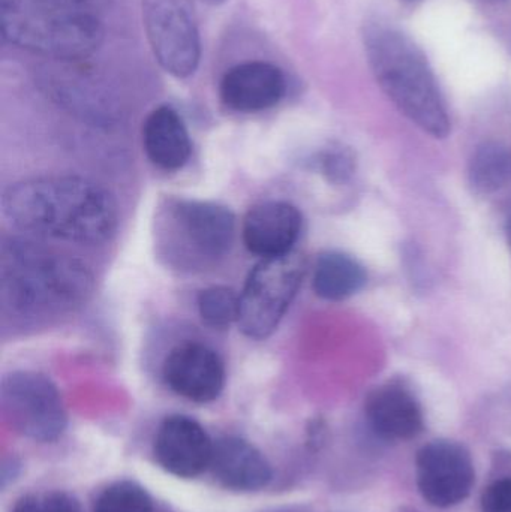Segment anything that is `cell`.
<instances>
[{"mask_svg":"<svg viewBox=\"0 0 511 512\" xmlns=\"http://www.w3.org/2000/svg\"><path fill=\"white\" fill-rule=\"evenodd\" d=\"M210 469L222 487L234 492H257L272 480V468L266 457L239 438L216 442Z\"/></svg>","mask_w":511,"mask_h":512,"instance_id":"obj_15","label":"cell"},{"mask_svg":"<svg viewBox=\"0 0 511 512\" xmlns=\"http://www.w3.org/2000/svg\"><path fill=\"white\" fill-rule=\"evenodd\" d=\"M159 230L168 258L180 267H206L230 252L236 218L221 204L180 198L168 203Z\"/></svg>","mask_w":511,"mask_h":512,"instance_id":"obj_5","label":"cell"},{"mask_svg":"<svg viewBox=\"0 0 511 512\" xmlns=\"http://www.w3.org/2000/svg\"><path fill=\"white\" fill-rule=\"evenodd\" d=\"M510 228H511V221H510Z\"/></svg>","mask_w":511,"mask_h":512,"instance_id":"obj_24","label":"cell"},{"mask_svg":"<svg viewBox=\"0 0 511 512\" xmlns=\"http://www.w3.org/2000/svg\"><path fill=\"white\" fill-rule=\"evenodd\" d=\"M305 262L291 252L261 259L240 292L237 325L248 339L264 340L275 333L302 285Z\"/></svg>","mask_w":511,"mask_h":512,"instance_id":"obj_6","label":"cell"},{"mask_svg":"<svg viewBox=\"0 0 511 512\" xmlns=\"http://www.w3.org/2000/svg\"><path fill=\"white\" fill-rule=\"evenodd\" d=\"M12 512H81L80 505L68 493L42 492L24 496Z\"/></svg>","mask_w":511,"mask_h":512,"instance_id":"obj_21","label":"cell"},{"mask_svg":"<svg viewBox=\"0 0 511 512\" xmlns=\"http://www.w3.org/2000/svg\"><path fill=\"white\" fill-rule=\"evenodd\" d=\"M212 439L200 423L173 415L159 427L155 439V457L159 465L179 478H194L210 468Z\"/></svg>","mask_w":511,"mask_h":512,"instance_id":"obj_11","label":"cell"},{"mask_svg":"<svg viewBox=\"0 0 511 512\" xmlns=\"http://www.w3.org/2000/svg\"><path fill=\"white\" fill-rule=\"evenodd\" d=\"M198 315L206 327L224 331L239 319L240 294L225 285L201 289L197 298Z\"/></svg>","mask_w":511,"mask_h":512,"instance_id":"obj_19","label":"cell"},{"mask_svg":"<svg viewBox=\"0 0 511 512\" xmlns=\"http://www.w3.org/2000/svg\"><path fill=\"white\" fill-rule=\"evenodd\" d=\"M95 512H153V502L143 487L122 481L99 496Z\"/></svg>","mask_w":511,"mask_h":512,"instance_id":"obj_20","label":"cell"},{"mask_svg":"<svg viewBox=\"0 0 511 512\" xmlns=\"http://www.w3.org/2000/svg\"><path fill=\"white\" fill-rule=\"evenodd\" d=\"M365 412L372 432L383 441H410L425 429L422 406L402 385L389 384L372 391Z\"/></svg>","mask_w":511,"mask_h":512,"instance_id":"obj_14","label":"cell"},{"mask_svg":"<svg viewBox=\"0 0 511 512\" xmlns=\"http://www.w3.org/2000/svg\"><path fill=\"white\" fill-rule=\"evenodd\" d=\"M417 487L432 507L450 508L464 502L476 484L473 457L455 441L429 442L416 459Z\"/></svg>","mask_w":511,"mask_h":512,"instance_id":"obj_9","label":"cell"},{"mask_svg":"<svg viewBox=\"0 0 511 512\" xmlns=\"http://www.w3.org/2000/svg\"><path fill=\"white\" fill-rule=\"evenodd\" d=\"M482 512H511V477L495 481L483 492Z\"/></svg>","mask_w":511,"mask_h":512,"instance_id":"obj_23","label":"cell"},{"mask_svg":"<svg viewBox=\"0 0 511 512\" xmlns=\"http://www.w3.org/2000/svg\"><path fill=\"white\" fill-rule=\"evenodd\" d=\"M366 280L368 276L359 261L342 252H326L315 264L312 288L323 300L341 301L357 294Z\"/></svg>","mask_w":511,"mask_h":512,"instance_id":"obj_17","label":"cell"},{"mask_svg":"<svg viewBox=\"0 0 511 512\" xmlns=\"http://www.w3.org/2000/svg\"><path fill=\"white\" fill-rule=\"evenodd\" d=\"M0 206L3 218L15 230L71 245H102L119 225L113 195L80 176L21 180L5 189Z\"/></svg>","mask_w":511,"mask_h":512,"instance_id":"obj_1","label":"cell"},{"mask_svg":"<svg viewBox=\"0 0 511 512\" xmlns=\"http://www.w3.org/2000/svg\"><path fill=\"white\" fill-rule=\"evenodd\" d=\"M321 171L329 182L342 185L348 182L356 171V158L345 147H332L321 155Z\"/></svg>","mask_w":511,"mask_h":512,"instance_id":"obj_22","label":"cell"},{"mask_svg":"<svg viewBox=\"0 0 511 512\" xmlns=\"http://www.w3.org/2000/svg\"><path fill=\"white\" fill-rule=\"evenodd\" d=\"M162 378L177 396L194 403H210L225 387L221 355L201 342L174 346L162 364Z\"/></svg>","mask_w":511,"mask_h":512,"instance_id":"obj_10","label":"cell"},{"mask_svg":"<svg viewBox=\"0 0 511 512\" xmlns=\"http://www.w3.org/2000/svg\"><path fill=\"white\" fill-rule=\"evenodd\" d=\"M95 279L83 261L27 239H3L0 303L5 315L21 319L63 315L83 306Z\"/></svg>","mask_w":511,"mask_h":512,"instance_id":"obj_2","label":"cell"},{"mask_svg":"<svg viewBox=\"0 0 511 512\" xmlns=\"http://www.w3.org/2000/svg\"><path fill=\"white\" fill-rule=\"evenodd\" d=\"M147 158L164 171L182 170L192 155V141L182 116L168 105L156 108L143 126Z\"/></svg>","mask_w":511,"mask_h":512,"instance_id":"obj_16","label":"cell"},{"mask_svg":"<svg viewBox=\"0 0 511 512\" xmlns=\"http://www.w3.org/2000/svg\"><path fill=\"white\" fill-rule=\"evenodd\" d=\"M0 29L9 44L62 60L86 59L104 38L87 0H0Z\"/></svg>","mask_w":511,"mask_h":512,"instance_id":"obj_4","label":"cell"},{"mask_svg":"<svg viewBox=\"0 0 511 512\" xmlns=\"http://www.w3.org/2000/svg\"><path fill=\"white\" fill-rule=\"evenodd\" d=\"M366 60L375 81L408 120L434 138L450 134L440 84L422 48L407 33L383 23L363 30Z\"/></svg>","mask_w":511,"mask_h":512,"instance_id":"obj_3","label":"cell"},{"mask_svg":"<svg viewBox=\"0 0 511 512\" xmlns=\"http://www.w3.org/2000/svg\"><path fill=\"white\" fill-rule=\"evenodd\" d=\"M470 183L479 194H494L511 183V149L501 143H485L470 162Z\"/></svg>","mask_w":511,"mask_h":512,"instance_id":"obj_18","label":"cell"},{"mask_svg":"<svg viewBox=\"0 0 511 512\" xmlns=\"http://www.w3.org/2000/svg\"><path fill=\"white\" fill-rule=\"evenodd\" d=\"M302 213L287 201H266L249 210L242 225L245 248L261 259L294 252L302 231Z\"/></svg>","mask_w":511,"mask_h":512,"instance_id":"obj_12","label":"cell"},{"mask_svg":"<svg viewBox=\"0 0 511 512\" xmlns=\"http://www.w3.org/2000/svg\"><path fill=\"white\" fill-rule=\"evenodd\" d=\"M287 92V80L278 66L246 62L234 66L222 78L219 95L230 110L258 113L275 107Z\"/></svg>","mask_w":511,"mask_h":512,"instance_id":"obj_13","label":"cell"},{"mask_svg":"<svg viewBox=\"0 0 511 512\" xmlns=\"http://www.w3.org/2000/svg\"><path fill=\"white\" fill-rule=\"evenodd\" d=\"M143 23L153 56L176 78L195 74L201 41L186 0H143Z\"/></svg>","mask_w":511,"mask_h":512,"instance_id":"obj_8","label":"cell"},{"mask_svg":"<svg viewBox=\"0 0 511 512\" xmlns=\"http://www.w3.org/2000/svg\"><path fill=\"white\" fill-rule=\"evenodd\" d=\"M0 403L9 426L32 441H56L68 423L59 390L42 373L17 370L6 375Z\"/></svg>","mask_w":511,"mask_h":512,"instance_id":"obj_7","label":"cell"}]
</instances>
